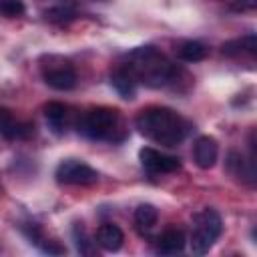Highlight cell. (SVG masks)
<instances>
[{"label":"cell","mask_w":257,"mask_h":257,"mask_svg":"<svg viewBox=\"0 0 257 257\" xmlns=\"http://www.w3.org/2000/svg\"><path fill=\"white\" fill-rule=\"evenodd\" d=\"M139 133L149 141L163 147H177L189 131L187 120L167 106H149L137 114L135 120Z\"/></svg>","instance_id":"obj_1"},{"label":"cell","mask_w":257,"mask_h":257,"mask_svg":"<svg viewBox=\"0 0 257 257\" xmlns=\"http://www.w3.org/2000/svg\"><path fill=\"white\" fill-rule=\"evenodd\" d=\"M135 78L151 88H161L175 78V64L155 46H139L128 52V64Z\"/></svg>","instance_id":"obj_2"},{"label":"cell","mask_w":257,"mask_h":257,"mask_svg":"<svg viewBox=\"0 0 257 257\" xmlns=\"http://www.w3.org/2000/svg\"><path fill=\"white\" fill-rule=\"evenodd\" d=\"M116 131H120V114L110 106L90 108L78 122V133L90 141H116Z\"/></svg>","instance_id":"obj_3"},{"label":"cell","mask_w":257,"mask_h":257,"mask_svg":"<svg viewBox=\"0 0 257 257\" xmlns=\"http://www.w3.org/2000/svg\"><path fill=\"white\" fill-rule=\"evenodd\" d=\"M223 233L221 215L215 209H203L193 217V231H191V251L195 255H205L213 243Z\"/></svg>","instance_id":"obj_4"},{"label":"cell","mask_w":257,"mask_h":257,"mask_svg":"<svg viewBox=\"0 0 257 257\" xmlns=\"http://www.w3.org/2000/svg\"><path fill=\"white\" fill-rule=\"evenodd\" d=\"M42 78L54 90H70L76 86V72L72 64L60 56H46L42 64Z\"/></svg>","instance_id":"obj_5"},{"label":"cell","mask_w":257,"mask_h":257,"mask_svg":"<svg viewBox=\"0 0 257 257\" xmlns=\"http://www.w3.org/2000/svg\"><path fill=\"white\" fill-rule=\"evenodd\" d=\"M56 181L62 185H92L98 181V173L82 161L66 159L56 167Z\"/></svg>","instance_id":"obj_6"},{"label":"cell","mask_w":257,"mask_h":257,"mask_svg":"<svg viewBox=\"0 0 257 257\" xmlns=\"http://www.w3.org/2000/svg\"><path fill=\"white\" fill-rule=\"evenodd\" d=\"M139 159H141V165L151 171V173H159V175H165V173H175L181 169V159L175 157V155H167V153H161L153 147H143L139 151Z\"/></svg>","instance_id":"obj_7"},{"label":"cell","mask_w":257,"mask_h":257,"mask_svg":"<svg viewBox=\"0 0 257 257\" xmlns=\"http://www.w3.org/2000/svg\"><path fill=\"white\" fill-rule=\"evenodd\" d=\"M217 155H219V145L213 137L203 135L195 141L193 145V159L197 163L199 169H211L217 163Z\"/></svg>","instance_id":"obj_8"},{"label":"cell","mask_w":257,"mask_h":257,"mask_svg":"<svg viewBox=\"0 0 257 257\" xmlns=\"http://www.w3.org/2000/svg\"><path fill=\"white\" fill-rule=\"evenodd\" d=\"M0 133L4 139H28L34 135V124L30 122H18L8 108H0Z\"/></svg>","instance_id":"obj_9"},{"label":"cell","mask_w":257,"mask_h":257,"mask_svg":"<svg viewBox=\"0 0 257 257\" xmlns=\"http://www.w3.org/2000/svg\"><path fill=\"white\" fill-rule=\"evenodd\" d=\"M227 171L237 181H243L247 185H253L255 183V159L253 157L249 161H245L239 151H231L227 155Z\"/></svg>","instance_id":"obj_10"},{"label":"cell","mask_w":257,"mask_h":257,"mask_svg":"<svg viewBox=\"0 0 257 257\" xmlns=\"http://www.w3.org/2000/svg\"><path fill=\"white\" fill-rule=\"evenodd\" d=\"M110 84L112 88L116 90V94L124 100H133L137 96V86H139V80L135 78V74L131 72V68L124 64V66H118L112 74H110Z\"/></svg>","instance_id":"obj_11"},{"label":"cell","mask_w":257,"mask_h":257,"mask_svg":"<svg viewBox=\"0 0 257 257\" xmlns=\"http://www.w3.org/2000/svg\"><path fill=\"white\" fill-rule=\"evenodd\" d=\"M96 245L102 247L104 251H118L122 247V241H124V233L120 231L118 225L114 223H104L96 229V237H94Z\"/></svg>","instance_id":"obj_12"},{"label":"cell","mask_w":257,"mask_h":257,"mask_svg":"<svg viewBox=\"0 0 257 257\" xmlns=\"http://www.w3.org/2000/svg\"><path fill=\"white\" fill-rule=\"evenodd\" d=\"M185 249V233L177 227L165 229L157 239V251L163 255H177Z\"/></svg>","instance_id":"obj_13"},{"label":"cell","mask_w":257,"mask_h":257,"mask_svg":"<svg viewBox=\"0 0 257 257\" xmlns=\"http://www.w3.org/2000/svg\"><path fill=\"white\" fill-rule=\"evenodd\" d=\"M44 116H46V122L50 126V131L54 135H62L66 131V116H68V110L62 102H48L44 106Z\"/></svg>","instance_id":"obj_14"},{"label":"cell","mask_w":257,"mask_h":257,"mask_svg":"<svg viewBox=\"0 0 257 257\" xmlns=\"http://www.w3.org/2000/svg\"><path fill=\"white\" fill-rule=\"evenodd\" d=\"M241 52H249L251 56L257 54V36L255 34H247L243 38L229 40L223 44V54H227V56H237Z\"/></svg>","instance_id":"obj_15"},{"label":"cell","mask_w":257,"mask_h":257,"mask_svg":"<svg viewBox=\"0 0 257 257\" xmlns=\"http://www.w3.org/2000/svg\"><path fill=\"white\" fill-rule=\"evenodd\" d=\"M177 54H179V58L185 60V62H199V60H203V58L207 56V46L201 44L199 40H185V42L179 46Z\"/></svg>","instance_id":"obj_16"},{"label":"cell","mask_w":257,"mask_h":257,"mask_svg":"<svg viewBox=\"0 0 257 257\" xmlns=\"http://www.w3.org/2000/svg\"><path fill=\"white\" fill-rule=\"evenodd\" d=\"M157 219H159V213L155 209V205L151 203H143L137 207L135 211V225L141 229V231H149L157 225Z\"/></svg>","instance_id":"obj_17"},{"label":"cell","mask_w":257,"mask_h":257,"mask_svg":"<svg viewBox=\"0 0 257 257\" xmlns=\"http://www.w3.org/2000/svg\"><path fill=\"white\" fill-rule=\"evenodd\" d=\"M44 18L52 24H68L76 18V10L72 4H58L44 12Z\"/></svg>","instance_id":"obj_18"},{"label":"cell","mask_w":257,"mask_h":257,"mask_svg":"<svg viewBox=\"0 0 257 257\" xmlns=\"http://www.w3.org/2000/svg\"><path fill=\"white\" fill-rule=\"evenodd\" d=\"M72 235H74L76 251H78L80 255H94V253H96V247H94V243L90 241V237L86 235V231H84V227H82L80 223H76V225H74V229H72Z\"/></svg>","instance_id":"obj_19"},{"label":"cell","mask_w":257,"mask_h":257,"mask_svg":"<svg viewBox=\"0 0 257 257\" xmlns=\"http://www.w3.org/2000/svg\"><path fill=\"white\" fill-rule=\"evenodd\" d=\"M26 10L24 0H0V14L6 18H18Z\"/></svg>","instance_id":"obj_20"},{"label":"cell","mask_w":257,"mask_h":257,"mask_svg":"<svg viewBox=\"0 0 257 257\" xmlns=\"http://www.w3.org/2000/svg\"><path fill=\"white\" fill-rule=\"evenodd\" d=\"M38 247H40V251H44L48 255H62V253H66V249L62 245H58L56 241H46L44 237L38 241Z\"/></svg>","instance_id":"obj_21"},{"label":"cell","mask_w":257,"mask_h":257,"mask_svg":"<svg viewBox=\"0 0 257 257\" xmlns=\"http://www.w3.org/2000/svg\"><path fill=\"white\" fill-rule=\"evenodd\" d=\"M231 8L235 12H249L257 8V0H231Z\"/></svg>","instance_id":"obj_22"}]
</instances>
